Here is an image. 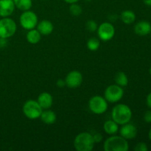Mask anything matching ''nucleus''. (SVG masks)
Here are the masks:
<instances>
[{
	"instance_id": "1",
	"label": "nucleus",
	"mask_w": 151,
	"mask_h": 151,
	"mask_svg": "<svg viewBox=\"0 0 151 151\" xmlns=\"http://www.w3.org/2000/svg\"><path fill=\"white\" fill-rule=\"evenodd\" d=\"M132 111L126 104H117L112 109V119L118 125H124L131 121L132 118Z\"/></svg>"
},
{
	"instance_id": "2",
	"label": "nucleus",
	"mask_w": 151,
	"mask_h": 151,
	"mask_svg": "<svg viewBox=\"0 0 151 151\" xmlns=\"http://www.w3.org/2000/svg\"><path fill=\"white\" fill-rule=\"evenodd\" d=\"M103 149L105 151H128L129 144L128 140L122 137L111 135L110 137L104 142Z\"/></svg>"
},
{
	"instance_id": "3",
	"label": "nucleus",
	"mask_w": 151,
	"mask_h": 151,
	"mask_svg": "<svg viewBox=\"0 0 151 151\" xmlns=\"http://www.w3.org/2000/svg\"><path fill=\"white\" fill-rule=\"evenodd\" d=\"M94 142L93 136L88 132L78 134L74 139V147L78 151H91L94 149Z\"/></svg>"
},
{
	"instance_id": "4",
	"label": "nucleus",
	"mask_w": 151,
	"mask_h": 151,
	"mask_svg": "<svg viewBox=\"0 0 151 151\" xmlns=\"http://www.w3.org/2000/svg\"><path fill=\"white\" fill-rule=\"evenodd\" d=\"M42 111V108L40 106L37 100H27L25 102L22 107L23 114L29 119H37L40 118Z\"/></svg>"
},
{
	"instance_id": "5",
	"label": "nucleus",
	"mask_w": 151,
	"mask_h": 151,
	"mask_svg": "<svg viewBox=\"0 0 151 151\" xmlns=\"http://www.w3.org/2000/svg\"><path fill=\"white\" fill-rule=\"evenodd\" d=\"M17 30V25L13 19L9 17L0 19V38H8L15 35Z\"/></svg>"
},
{
	"instance_id": "6",
	"label": "nucleus",
	"mask_w": 151,
	"mask_h": 151,
	"mask_svg": "<svg viewBox=\"0 0 151 151\" xmlns=\"http://www.w3.org/2000/svg\"><path fill=\"white\" fill-rule=\"evenodd\" d=\"M108 101L104 97L95 95L91 97L88 102V108L95 114H103L108 110Z\"/></svg>"
},
{
	"instance_id": "7",
	"label": "nucleus",
	"mask_w": 151,
	"mask_h": 151,
	"mask_svg": "<svg viewBox=\"0 0 151 151\" xmlns=\"http://www.w3.org/2000/svg\"><path fill=\"white\" fill-rule=\"evenodd\" d=\"M38 19L36 13L29 10L23 11L19 17V23L21 26L27 30L36 27L38 23Z\"/></svg>"
},
{
	"instance_id": "8",
	"label": "nucleus",
	"mask_w": 151,
	"mask_h": 151,
	"mask_svg": "<svg viewBox=\"0 0 151 151\" xmlns=\"http://www.w3.org/2000/svg\"><path fill=\"white\" fill-rule=\"evenodd\" d=\"M124 96V90L122 87L113 84L106 88L104 91V97L108 102L115 103L122 100Z\"/></svg>"
},
{
	"instance_id": "9",
	"label": "nucleus",
	"mask_w": 151,
	"mask_h": 151,
	"mask_svg": "<svg viewBox=\"0 0 151 151\" xmlns=\"http://www.w3.org/2000/svg\"><path fill=\"white\" fill-rule=\"evenodd\" d=\"M97 35L101 41H109L115 35V27L110 22H103L97 28Z\"/></svg>"
},
{
	"instance_id": "10",
	"label": "nucleus",
	"mask_w": 151,
	"mask_h": 151,
	"mask_svg": "<svg viewBox=\"0 0 151 151\" xmlns=\"http://www.w3.org/2000/svg\"><path fill=\"white\" fill-rule=\"evenodd\" d=\"M83 80V78L81 72L79 71L74 70L67 74L65 78V82H66V86L69 88H76L82 84Z\"/></svg>"
},
{
	"instance_id": "11",
	"label": "nucleus",
	"mask_w": 151,
	"mask_h": 151,
	"mask_svg": "<svg viewBox=\"0 0 151 151\" xmlns=\"http://www.w3.org/2000/svg\"><path fill=\"white\" fill-rule=\"evenodd\" d=\"M119 135L127 140L133 139L137 136V128L134 125L128 122L122 125L119 129Z\"/></svg>"
},
{
	"instance_id": "12",
	"label": "nucleus",
	"mask_w": 151,
	"mask_h": 151,
	"mask_svg": "<svg viewBox=\"0 0 151 151\" xmlns=\"http://www.w3.org/2000/svg\"><path fill=\"white\" fill-rule=\"evenodd\" d=\"M15 8L13 0H0V17H9L13 14Z\"/></svg>"
},
{
	"instance_id": "13",
	"label": "nucleus",
	"mask_w": 151,
	"mask_h": 151,
	"mask_svg": "<svg viewBox=\"0 0 151 151\" xmlns=\"http://www.w3.org/2000/svg\"><path fill=\"white\" fill-rule=\"evenodd\" d=\"M134 32L140 36H145L151 32V24L147 21H140L134 26Z\"/></svg>"
},
{
	"instance_id": "14",
	"label": "nucleus",
	"mask_w": 151,
	"mask_h": 151,
	"mask_svg": "<svg viewBox=\"0 0 151 151\" xmlns=\"http://www.w3.org/2000/svg\"><path fill=\"white\" fill-rule=\"evenodd\" d=\"M37 102L40 105V106L42 108L43 110L49 109L52 106L53 97L50 93L44 91V92L41 93L38 95V99H37Z\"/></svg>"
},
{
	"instance_id": "15",
	"label": "nucleus",
	"mask_w": 151,
	"mask_h": 151,
	"mask_svg": "<svg viewBox=\"0 0 151 151\" xmlns=\"http://www.w3.org/2000/svg\"><path fill=\"white\" fill-rule=\"evenodd\" d=\"M36 27L40 33L41 34V35H50L54 29V26H53L52 23L50 20H47V19L41 21L39 23H38Z\"/></svg>"
},
{
	"instance_id": "16",
	"label": "nucleus",
	"mask_w": 151,
	"mask_h": 151,
	"mask_svg": "<svg viewBox=\"0 0 151 151\" xmlns=\"http://www.w3.org/2000/svg\"><path fill=\"white\" fill-rule=\"evenodd\" d=\"M40 118H41V121L47 125H52L57 120L56 114L53 111L50 110V109L42 111Z\"/></svg>"
},
{
	"instance_id": "17",
	"label": "nucleus",
	"mask_w": 151,
	"mask_h": 151,
	"mask_svg": "<svg viewBox=\"0 0 151 151\" xmlns=\"http://www.w3.org/2000/svg\"><path fill=\"white\" fill-rule=\"evenodd\" d=\"M103 130L109 135H114L119 131V125L113 119L107 120L103 124Z\"/></svg>"
},
{
	"instance_id": "18",
	"label": "nucleus",
	"mask_w": 151,
	"mask_h": 151,
	"mask_svg": "<svg viewBox=\"0 0 151 151\" xmlns=\"http://www.w3.org/2000/svg\"><path fill=\"white\" fill-rule=\"evenodd\" d=\"M27 41L31 44H36L41 41V34L37 29H32L28 30L26 35Z\"/></svg>"
},
{
	"instance_id": "19",
	"label": "nucleus",
	"mask_w": 151,
	"mask_h": 151,
	"mask_svg": "<svg viewBox=\"0 0 151 151\" xmlns=\"http://www.w3.org/2000/svg\"><path fill=\"white\" fill-rule=\"evenodd\" d=\"M120 19L125 24H131L136 20V14L134 12L130 10H125L121 13Z\"/></svg>"
},
{
	"instance_id": "20",
	"label": "nucleus",
	"mask_w": 151,
	"mask_h": 151,
	"mask_svg": "<svg viewBox=\"0 0 151 151\" xmlns=\"http://www.w3.org/2000/svg\"><path fill=\"white\" fill-rule=\"evenodd\" d=\"M16 7L22 11L30 10L32 6V0H13Z\"/></svg>"
},
{
	"instance_id": "21",
	"label": "nucleus",
	"mask_w": 151,
	"mask_h": 151,
	"mask_svg": "<svg viewBox=\"0 0 151 151\" xmlns=\"http://www.w3.org/2000/svg\"><path fill=\"white\" fill-rule=\"evenodd\" d=\"M115 83L116 85L121 87L127 86L128 84V78L126 74L123 72H119L115 75Z\"/></svg>"
},
{
	"instance_id": "22",
	"label": "nucleus",
	"mask_w": 151,
	"mask_h": 151,
	"mask_svg": "<svg viewBox=\"0 0 151 151\" xmlns=\"http://www.w3.org/2000/svg\"><path fill=\"white\" fill-rule=\"evenodd\" d=\"M100 46V41L99 38L93 37L89 38L87 41V47L91 51H96L99 49Z\"/></svg>"
},
{
	"instance_id": "23",
	"label": "nucleus",
	"mask_w": 151,
	"mask_h": 151,
	"mask_svg": "<svg viewBox=\"0 0 151 151\" xmlns=\"http://www.w3.org/2000/svg\"><path fill=\"white\" fill-rule=\"evenodd\" d=\"M69 12H70L72 16H79L83 12L82 7L78 4H77V3L71 4L70 6H69Z\"/></svg>"
},
{
	"instance_id": "24",
	"label": "nucleus",
	"mask_w": 151,
	"mask_h": 151,
	"mask_svg": "<svg viewBox=\"0 0 151 151\" xmlns=\"http://www.w3.org/2000/svg\"><path fill=\"white\" fill-rule=\"evenodd\" d=\"M86 27L89 32H95L97 30L98 24L94 20H88L86 24Z\"/></svg>"
},
{
	"instance_id": "25",
	"label": "nucleus",
	"mask_w": 151,
	"mask_h": 151,
	"mask_svg": "<svg viewBox=\"0 0 151 151\" xmlns=\"http://www.w3.org/2000/svg\"><path fill=\"white\" fill-rule=\"evenodd\" d=\"M134 150L135 151H147L148 150V147H147L146 143L139 142L136 145Z\"/></svg>"
},
{
	"instance_id": "26",
	"label": "nucleus",
	"mask_w": 151,
	"mask_h": 151,
	"mask_svg": "<svg viewBox=\"0 0 151 151\" xmlns=\"http://www.w3.org/2000/svg\"><path fill=\"white\" fill-rule=\"evenodd\" d=\"M144 120L147 123H151V110L146 111L144 114Z\"/></svg>"
},
{
	"instance_id": "27",
	"label": "nucleus",
	"mask_w": 151,
	"mask_h": 151,
	"mask_svg": "<svg viewBox=\"0 0 151 151\" xmlns=\"http://www.w3.org/2000/svg\"><path fill=\"white\" fill-rule=\"evenodd\" d=\"M93 136V139H94V141L95 143H100L101 142L102 140H103V135L101 134H99V133H96Z\"/></svg>"
},
{
	"instance_id": "28",
	"label": "nucleus",
	"mask_w": 151,
	"mask_h": 151,
	"mask_svg": "<svg viewBox=\"0 0 151 151\" xmlns=\"http://www.w3.org/2000/svg\"><path fill=\"white\" fill-rule=\"evenodd\" d=\"M56 85L59 88H63L64 86H66V82H65V80L63 79H58L56 82Z\"/></svg>"
},
{
	"instance_id": "29",
	"label": "nucleus",
	"mask_w": 151,
	"mask_h": 151,
	"mask_svg": "<svg viewBox=\"0 0 151 151\" xmlns=\"http://www.w3.org/2000/svg\"><path fill=\"white\" fill-rule=\"evenodd\" d=\"M7 44V38H0V47H1V48H3V47H6Z\"/></svg>"
},
{
	"instance_id": "30",
	"label": "nucleus",
	"mask_w": 151,
	"mask_h": 151,
	"mask_svg": "<svg viewBox=\"0 0 151 151\" xmlns=\"http://www.w3.org/2000/svg\"><path fill=\"white\" fill-rule=\"evenodd\" d=\"M146 103H147V106L151 109V92L147 94V98H146Z\"/></svg>"
},
{
	"instance_id": "31",
	"label": "nucleus",
	"mask_w": 151,
	"mask_h": 151,
	"mask_svg": "<svg viewBox=\"0 0 151 151\" xmlns=\"http://www.w3.org/2000/svg\"><path fill=\"white\" fill-rule=\"evenodd\" d=\"M67 4H73V3H77L79 0H63Z\"/></svg>"
},
{
	"instance_id": "32",
	"label": "nucleus",
	"mask_w": 151,
	"mask_h": 151,
	"mask_svg": "<svg viewBox=\"0 0 151 151\" xmlns=\"http://www.w3.org/2000/svg\"><path fill=\"white\" fill-rule=\"evenodd\" d=\"M143 2H144L145 4H146L147 6L151 7V0H143Z\"/></svg>"
},
{
	"instance_id": "33",
	"label": "nucleus",
	"mask_w": 151,
	"mask_h": 151,
	"mask_svg": "<svg viewBox=\"0 0 151 151\" xmlns=\"http://www.w3.org/2000/svg\"><path fill=\"white\" fill-rule=\"evenodd\" d=\"M148 137H149V139L151 141V128L150 129V131H149V133H148Z\"/></svg>"
},
{
	"instance_id": "34",
	"label": "nucleus",
	"mask_w": 151,
	"mask_h": 151,
	"mask_svg": "<svg viewBox=\"0 0 151 151\" xmlns=\"http://www.w3.org/2000/svg\"><path fill=\"white\" fill-rule=\"evenodd\" d=\"M149 73H150V75H151V66H150V69H149Z\"/></svg>"
},
{
	"instance_id": "35",
	"label": "nucleus",
	"mask_w": 151,
	"mask_h": 151,
	"mask_svg": "<svg viewBox=\"0 0 151 151\" xmlns=\"http://www.w3.org/2000/svg\"><path fill=\"white\" fill-rule=\"evenodd\" d=\"M85 1H92V0H85Z\"/></svg>"
},
{
	"instance_id": "36",
	"label": "nucleus",
	"mask_w": 151,
	"mask_h": 151,
	"mask_svg": "<svg viewBox=\"0 0 151 151\" xmlns=\"http://www.w3.org/2000/svg\"><path fill=\"white\" fill-rule=\"evenodd\" d=\"M41 1H46V0H41Z\"/></svg>"
}]
</instances>
